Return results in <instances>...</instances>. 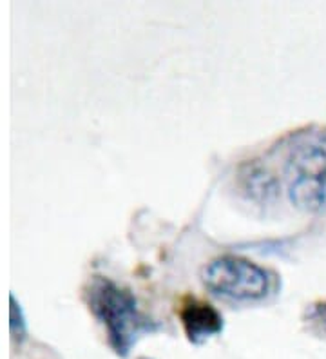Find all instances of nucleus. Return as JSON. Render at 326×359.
Segmentation results:
<instances>
[{
  "label": "nucleus",
  "mask_w": 326,
  "mask_h": 359,
  "mask_svg": "<svg viewBox=\"0 0 326 359\" xmlns=\"http://www.w3.org/2000/svg\"><path fill=\"white\" fill-rule=\"evenodd\" d=\"M86 296L93 314L104 325L111 346L123 358L140 337L156 330V323L140 311L135 296L109 278L96 276L87 287Z\"/></svg>",
  "instance_id": "f257e3e1"
},
{
  "label": "nucleus",
  "mask_w": 326,
  "mask_h": 359,
  "mask_svg": "<svg viewBox=\"0 0 326 359\" xmlns=\"http://www.w3.org/2000/svg\"><path fill=\"white\" fill-rule=\"evenodd\" d=\"M283 175L292 205L313 215L326 212V133L297 136L285 158Z\"/></svg>",
  "instance_id": "f03ea898"
},
{
  "label": "nucleus",
  "mask_w": 326,
  "mask_h": 359,
  "mask_svg": "<svg viewBox=\"0 0 326 359\" xmlns=\"http://www.w3.org/2000/svg\"><path fill=\"white\" fill-rule=\"evenodd\" d=\"M201 281L209 292L236 302H256L269 294V272L257 263L238 256H219L201 271Z\"/></svg>",
  "instance_id": "7ed1b4c3"
},
{
  "label": "nucleus",
  "mask_w": 326,
  "mask_h": 359,
  "mask_svg": "<svg viewBox=\"0 0 326 359\" xmlns=\"http://www.w3.org/2000/svg\"><path fill=\"white\" fill-rule=\"evenodd\" d=\"M179 320L189 341L200 345L223 330L222 314L201 299L187 298L179 307Z\"/></svg>",
  "instance_id": "20e7f679"
}]
</instances>
